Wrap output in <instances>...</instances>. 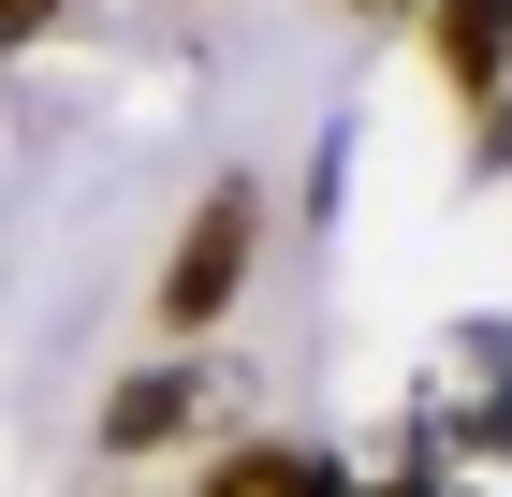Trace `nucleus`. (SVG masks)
<instances>
[{"instance_id": "3", "label": "nucleus", "mask_w": 512, "mask_h": 497, "mask_svg": "<svg viewBox=\"0 0 512 497\" xmlns=\"http://www.w3.org/2000/svg\"><path fill=\"white\" fill-rule=\"evenodd\" d=\"M425 59L454 103H483V88H512V0H425Z\"/></svg>"}, {"instance_id": "1", "label": "nucleus", "mask_w": 512, "mask_h": 497, "mask_svg": "<svg viewBox=\"0 0 512 497\" xmlns=\"http://www.w3.org/2000/svg\"><path fill=\"white\" fill-rule=\"evenodd\" d=\"M249 264H264V191H249V176H220V191H205L191 220H176V249H161V293H147L161 351L220 337V307L249 293Z\"/></svg>"}, {"instance_id": "6", "label": "nucleus", "mask_w": 512, "mask_h": 497, "mask_svg": "<svg viewBox=\"0 0 512 497\" xmlns=\"http://www.w3.org/2000/svg\"><path fill=\"white\" fill-rule=\"evenodd\" d=\"M352 15H425V0H352Z\"/></svg>"}, {"instance_id": "4", "label": "nucleus", "mask_w": 512, "mask_h": 497, "mask_svg": "<svg viewBox=\"0 0 512 497\" xmlns=\"http://www.w3.org/2000/svg\"><path fill=\"white\" fill-rule=\"evenodd\" d=\"M205 497H352L322 454H293V439H235V454L205 468Z\"/></svg>"}, {"instance_id": "2", "label": "nucleus", "mask_w": 512, "mask_h": 497, "mask_svg": "<svg viewBox=\"0 0 512 497\" xmlns=\"http://www.w3.org/2000/svg\"><path fill=\"white\" fill-rule=\"evenodd\" d=\"M205 424V381H191V351H161V366H132L118 395H103V454H161V439H191Z\"/></svg>"}, {"instance_id": "5", "label": "nucleus", "mask_w": 512, "mask_h": 497, "mask_svg": "<svg viewBox=\"0 0 512 497\" xmlns=\"http://www.w3.org/2000/svg\"><path fill=\"white\" fill-rule=\"evenodd\" d=\"M59 15H74V0H0V44H44Z\"/></svg>"}]
</instances>
